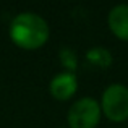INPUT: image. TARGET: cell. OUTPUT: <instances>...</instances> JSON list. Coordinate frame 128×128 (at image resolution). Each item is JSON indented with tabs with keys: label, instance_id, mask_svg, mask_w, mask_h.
<instances>
[{
	"label": "cell",
	"instance_id": "cell-1",
	"mask_svg": "<svg viewBox=\"0 0 128 128\" xmlns=\"http://www.w3.org/2000/svg\"><path fill=\"white\" fill-rule=\"evenodd\" d=\"M10 39L15 46L24 50H34L47 42L50 29L42 16L31 12L18 13L8 28Z\"/></svg>",
	"mask_w": 128,
	"mask_h": 128
},
{
	"label": "cell",
	"instance_id": "cell-2",
	"mask_svg": "<svg viewBox=\"0 0 128 128\" xmlns=\"http://www.w3.org/2000/svg\"><path fill=\"white\" fill-rule=\"evenodd\" d=\"M100 112L115 123L128 120V88L120 83L107 86L100 97Z\"/></svg>",
	"mask_w": 128,
	"mask_h": 128
},
{
	"label": "cell",
	"instance_id": "cell-3",
	"mask_svg": "<svg viewBox=\"0 0 128 128\" xmlns=\"http://www.w3.org/2000/svg\"><path fill=\"white\" fill-rule=\"evenodd\" d=\"M70 128H96L100 120V104L94 97H81L68 109Z\"/></svg>",
	"mask_w": 128,
	"mask_h": 128
},
{
	"label": "cell",
	"instance_id": "cell-4",
	"mask_svg": "<svg viewBox=\"0 0 128 128\" xmlns=\"http://www.w3.org/2000/svg\"><path fill=\"white\" fill-rule=\"evenodd\" d=\"M78 89V80L75 73L70 72H60L50 80L49 83V92L57 100H68L75 96Z\"/></svg>",
	"mask_w": 128,
	"mask_h": 128
},
{
	"label": "cell",
	"instance_id": "cell-5",
	"mask_svg": "<svg viewBox=\"0 0 128 128\" xmlns=\"http://www.w3.org/2000/svg\"><path fill=\"white\" fill-rule=\"evenodd\" d=\"M107 23L115 38L128 42V3H120L114 6L109 12Z\"/></svg>",
	"mask_w": 128,
	"mask_h": 128
},
{
	"label": "cell",
	"instance_id": "cell-6",
	"mask_svg": "<svg viewBox=\"0 0 128 128\" xmlns=\"http://www.w3.org/2000/svg\"><path fill=\"white\" fill-rule=\"evenodd\" d=\"M86 60L92 66H97V68H107V66L112 65L114 57H112V54H110L109 49L97 46V47H91V49L86 52Z\"/></svg>",
	"mask_w": 128,
	"mask_h": 128
},
{
	"label": "cell",
	"instance_id": "cell-7",
	"mask_svg": "<svg viewBox=\"0 0 128 128\" xmlns=\"http://www.w3.org/2000/svg\"><path fill=\"white\" fill-rule=\"evenodd\" d=\"M58 60L63 66L66 68V72L73 73L76 68H78V55L73 49L70 47H62L58 50Z\"/></svg>",
	"mask_w": 128,
	"mask_h": 128
}]
</instances>
